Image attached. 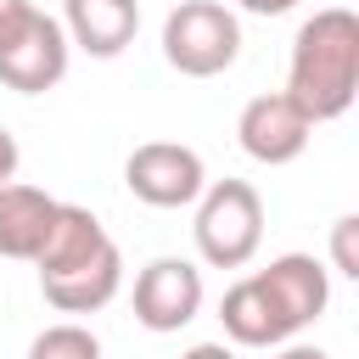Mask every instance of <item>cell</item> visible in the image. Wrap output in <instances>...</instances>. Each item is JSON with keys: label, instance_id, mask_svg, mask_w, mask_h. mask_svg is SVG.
<instances>
[{"label": "cell", "instance_id": "cell-19", "mask_svg": "<svg viewBox=\"0 0 359 359\" xmlns=\"http://www.w3.org/2000/svg\"><path fill=\"white\" fill-rule=\"evenodd\" d=\"M180 359H236V353H230L224 342H196V348H185Z\"/></svg>", "mask_w": 359, "mask_h": 359}, {"label": "cell", "instance_id": "cell-2", "mask_svg": "<svg viewBox=\"0 0 359 359\" xmlns=\"http://www.w3.org/2000/svg\"><path fill=\"white\" fill-rule=\"evenodd\" d=\"M196 252L213 269H241L252 264L258 241H264V196L247 180H208L196 196Z\"/></svg>", "mask_w": 359, "mask_h": 359}, {"label": "cell", "instance_id": "cell-13", "mask_svg": "<svg viewBox=\"0 0 359 359\" xmlns=\"http://www.w3.org/2000/svg\"><path fill=\"white\" fill-rule=\"evenodd\" d=\"M50 213H56V196H50V191L22 185V180H6V185H0V258L34 264Z\"/></svg>", "mask_w": 359, "mask_h": 359}, {"label": "cell", "instance_id": "cell-20", "mask_svg": "<svg viewBox=\"0 0 359 359\" xmlns=\"http://www.w3.org/2000/svg\"><path fill=\"white\" fill-rule=\"evenodd\" d=\"M275 359H331L325 348H309V342H292V348H280Z\"/></svg>", "mask_w": 359, "mask_h": 359}, {"label": "cell", "instance_id": "cell-14", "mask_svg": "<svg viewBox=\"0 0 359 359\" xmlns=\"http://www.w3.org/2000/svg\"><path fill=\"white\" fill-rule=\"evenodd\" d=\"M28 359H101V342H95L90 325L62 320V325H45V331L28 342Z\"/></svg>", "mask_w": 359, "mask_h": 359}, {"label": "cell", "instance_id": "cell-5", "mask_svg": "<svg viewBox=\"0 0 359 359\" xmlns=\"http://www.w3.org/2000/svg\"><path fill=\"white\" fill-rule=\"evenodd\" d=\"M67 62H73V45H67L62 17L34 11L28 28L0 50V84L17 90V95H45L67 79Z\"/></svg>", "mask_w": 359, "mask_h": 359}, {"label": "cell", "instance_id": "cell-12", "mask_svg": "<svg viewBox=\"0 0 359 359\" xmlns=\"http://www.w3.org/2000/svg\"><path fill=\"white\" fill-rule=\"evenodd\" d=\"M219 320H224V337L241 342V348H275V342L292 337L286 314L275 309V297L264 292L258 275H241V280L219 297Z\"/></svg>", "mask_w": 359, "mask_h": 359}, {"label": "cell", "instance_id": "cell-17", "mask_svg": "<svg viewBox=\"0 0 359 359\" xmlns=\"http://www.w3.org/2000/svg\"><path fill=\"white\" fill-rule=\"evenodd\" d=\"M17 163H22V151H17V135L0 123V185H6V180H17Z\"/></svg>", "mask_w": 359, "mask_h": 359}, {"label": "cell", "instance_id": "cell-16", "mask_svg": "<svg viewBox=\"0 0 359 359\" xmlns=\"http://www.w3.org/2000/svg\"><path fill=\"white\" fill-rule=\"evenodd\" d=\"M34 11H39L34 0H0V50L28 28V17H34Z\"/></svg>", "mask_w": 359, "mask_h": 359}, {"label": "cell", "instance_id": "cell-1", "mask_svg": "<svg viewBox=\"0 0 359 359\" xmlns=\"http://www.w3.org/2000/svg\"><path fill=\"white\" fill-rule=\"evenodd\" d=\"M286 95L303 107L309 123H331L359 95V17L348 6L314 11L292 39Z\"/></svg>", "mask_w": 359, "mask_h": 359}, {"label": "cell", "instance_id": "cell-6", "mask_svg": "<svg viewBox=\"0 0 359 359\" xmlns=\"http://www.w3.org/2000/svg\"><path fill=\"white\" fill-rule=\"evenodd\" d=\"M314 123L303 118V107L286 95V90H269V95H252L236 118V140L252 163L264 168H280V163H297L303 146H309Z\"/></svg>", "mask_w": 359, "mask_h": 359}, {"label": "cell", "instance_id": "cell-18", "mask_svg": "<svg viewBox=\"0 0 359 359\" xmlns=\"http://www.w3.org/2000/svg\"><path fill=\"white\" fill-rule=\"evenodd\" d=\"M241 11H252V17H286L297 0H236Z\"/></svg>", "mask_w": 359, "mask_h": 359}, {"label": "cell", "instance_id": "cell-8", "mask_svg": "<svg viewBox=\"0 0 359 359\" xmlns=\"http://www.w3.org/2000/svg\"><path fill=\"white\" fill-rule=\"evenodd\" d=\"M258 280H264V292L275 297V309L286 314L292 337H297L303 325H314V320L325 314V303H331V275H325V264H320L314 252H280V258H269V264L258 269Z\"/></svg>", "mask_w": 359, "mask_h": 359}, {"label": "cell", "instance_id": "cell-10", "mask_svg": "<svg viewBox=\"0 0 359 359\" xmlns=\"http://www.w3.org/2000/svg\"><path fill=\"white\" fill-rule=\"evenodd\" d=\"M118 286H123V252H118V241H107L95 258H84L73 269L39 280L45 303L62 309V314H95V309H107L118 297Z\"/></svg>", "mask_w": 359, "mask_h": 359}, {"label": "cell", "instance_id": "cell-4", "mask_svg": "<svg viewBox=\"0 0 359 359\" xmlns=\"http://www.w3.org/2000/svg\"><path fill=\"white\" fill-rule=\"evenodd\" d=\"M123 185L135 202L146 208H191L208 185V168H202V151L196 146H180V140H146L123 157Z\"/></svg>", "mask_w": 359, "mask_h": 359}, {"label": "cell", "instance_id": "cell-7", "mask_svg": "<svg viewBox=\"0 0 359 359\" xmlns=\"http://www.w3.org/2000/svg\"><path fill=\"white\" fill-rule=\"evenodd\" d=\"M202 314V269L191 258H151L135 275V320L157 337L191 325Z\"/></svg>", "mask_w": 359, "mask_h": 359}, {"label": "cell", "instance_id": "cell-15", "mask_svg": "<svg viewBox=\"0 0 359 359\" xmlns=\"http://www.w3.org/2000/svg\"><path fill=\"white\" fill-rule=\"evenodd\" d=\"M353 236H359V219L342 213V219L331 224V264H337V275H348V280H359V247H353Z\"/></svg>", "mask_w": 359, "mask_h": 359}, {"label": "cell", "instance_id": "cell-3", "mask_svg": "<svg viewBox=\"0 0 359 359\" xmlns=\"http://www.w3.org/2000/svg\"><path fill=\"white\" fill-rule=\"evenodd\" d=\"M241 56V22L219 0H180L163 17V62L185 79H213L236 67Z\"/></svg>", "mask_w": 359, "mask_h": 359}, {"label": "cell", "instance_id": "cell-9", "mask_svg": "<svg viewBox=\"0 0 359 359\" xmlns=\"http://www.w3.org/2000/svg\"><path fill=\"white\" fill-rule=\"evenodd\" d=\"M62 28H67V45L112 62L129 50L140 28V0H62Z\"/></svg>", "mask_w": 359, "mask_h": 359}, {"label": "cell", "instance_id": "cell-11", "mask_svg": "<svg viewBox=\"0 0 359 359\" xmlns=\"http://www.w3.org/2000/svg\"><path fill=\"white\" fill-rule=\"evenodd\" d=\"M107 241H112V236H107V224H101L90 208L56 202V213H50V224H45V241H39V252H34V269H39V280H45V275H62V269L95 258Z\"/></svg>", "mask_w": 359, "mask_h": 359}]
</instances>
